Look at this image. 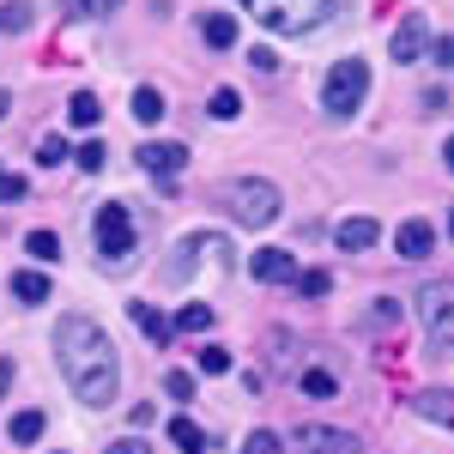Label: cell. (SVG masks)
<instances>
[{
	"label": "cell",
	"instance_id": "6da1fadb",
	"mask_svg": "<svg viewBox=\"0 0 454 454\" xmlns=\"http://www.w3.org/2000/svg\"><path fill=\"white\" fill-rule=\"evenodd\" d=\"M55 357H61V376H67L73 400H85V406H115V394H121V357H115L109 333L91 315H61V327H55Z\"/></svg>",
	"mask_w": 454,
	"mask_h": 454
},
{
	"label": "cell",
	"instance_id": "7a4b0ae2",
	"mask_svg": "<svg viewBox=\"0 0 454 454\" xmlns=\"http://www.w3.org/2000/svg\"><path fill=\"white\" fill-rule=\"evenodd\" d=\"M243 6L279 36H303L315 25H327V12H333V0H243Z\"/></svg>",
	"mask_w": 454,
	"mask_h": 454
},
{
	"label": "cell",
	"instance_id": "3957f363",
	"mask_svg": "<svg viewBox=\"0 0 454 454\" xmlns=\"http://www.w3.org/2000/svg\"><path fill=\"white\" fill-rule=\"evenodd\" d=\"M364 98H370V67H364V61H333L327 85H321V109L346 121V115L364 104Z\"/></svg>",
	"mask_w": 454,
	"mask_h": 454
},
{
	"label": "cell",
	"instance_id": "277c9868",
	"mask_svg": "<svg viewBox=\"0 0 454 454\" xmlns=\"http://www.w3.org/2000/svg\"><path fill=\"white\" fill-rule=\"evenodd\" d=\"M91 231H98V254H104L109 267H128V254H134V218H128V207L109 200Z\"/></svg>",
	"mask_w": 454,
	"mask_h": 454
},
{
	"label": "cell",
	"instance_id": "5b68a950",
	"mask_svg": "<svg viewBox=\"0 0 454 454\" xmlns=\"http://www.w3.org/2000/svg\"><path fill=\"white\" fill-rule=\"evenodd\" d=\"M419 315H424L430 346L454 351V285H424V291H419Z\"/></svg>",
	"mask_w": 454,
	"mask_h": 454
},
{
	"label": "cell",
	"instance_id": "8992f818",
	"mask_svg": "<svg viewBox=\"0 0 454 454\" xmlns=\"http://www.w3.org/2000/svg\"><path fill=\"white\" fill-rule=\"evenodd\" d=\"M224 200H231V212H237L243 224H273V218H279V188H273V182H231Z\"/></svg>",
	"mask_w": 454,
	"mask_h": 454
},
{
	"label": "cell",
	"instance_id": "52a82bcc",
	"mask_svg": "<svg viewBox=\"0 0 454 454\" xmlns=\"http://www.w3.org/2000/svg\"><path fill=\"white\" fill-rule=\"evenodd\" d=\"M291 454H357V436L327 430V424H297L291 430Z\"/></svg>",
	"mask_w": 454,
	"mask_h": 454
},
{
	"label": "cell",
	"instance_id": "ba28073f",
	"mask_svg": "<svg viewBox=\"0 0 454 454\" xmlns=\"http://www.w3.org/2000/svg\"><path fill=\"white\" fill-rule=\"evenodd\" d=\"M134 158H140V170H145V176L170 182V176H182V164H188V145H176V140H145Z\"/></svg>",
	"mask_w": 454,
	"mask_h": 454
},
{
	"label": "cell",
	"instance_id": "9c48e42d",
	"mask_svg": "<svg viewBox=\"0 0 454 454\" xmlns=\"http://www.w3.org/2000/svg\"><path fill=\"white\" fill-rule=\"evenodd\" d=\"M248 273L261 285H297V254L291 248H261V254H248Z\"/></svg>",
	"mask_w": 454,
	"mask_h": 454
},
{
	"label": "cell",
	"instance_id": "30bf717a",
	"mask_svg": "<svg viewBox=\"0 0 454 454\" xmlns=\"http://www.w3.org/2000/svg\"><path fill=\"white\" fill-rule=\"evenodd\" d=\"M424 49H430V25H424V12H406L394 31V61H419Z\"/></svg>",
	"mask_w": 454,
	"mask_h": 454
},
{
	"label": "cell",
	"instance_id": "8fae6325",
	"mask_svg": "<svg viewBox=\"0 0 454 454\" xmlns=\"http://www.w3.org/2000/svg\"><path fill=\"white\" fill-rule=\"evenodd\" d=\"M376 237H382V224H376V218H340V224H333V243L351 248V254L376 248Z\"/></svg>",
	"mask_w": 454,
	"mask_h": 454
},
{
	"label": "cell",
	"instance_id": "7c38bea8",
	"mask_svg": "<svg viewBox=\"0 0 454 454\" xmlns=\"http://www.w3.org/2000/svg\"><path fill=\"white\" fill-rule=\"evenodd\" d=\"M394 248H400V254H406V261H424V254H430V248H436V231H430V224H424V218H406V224H400V231H394Z\"/></svg>",
	"mask_w": 454,
	"mask_h": 454
},
{
	"label": "cell",
	"instance_id": "4fadbf2b",
	"mask_svg": "<svg viewBox=\"0 0 454 454\" xmlns=\"http://www.w3.org/2000/svg\"><path fill=\"white\" fill-rule=\"evenodd\" d=\"M128 315H134V327H140L152 346H170V333H176V321H164V315L152 309V303H128Z\"/></svg>",
	"mask_w": 454,
	"mask_h": 454
},
{
	"label": "cell",
	"instance_id": "5bb4252c",
	"mask_svg": "<svg viewBox=\"0 0 454 454\" xmlns=\"http://www.w3.org/2000/svg\"><path fill=\"white\" fill-rule=\"evenodd\" d=\"M412 412H419V419H430V424H449V430H454V394H436V387H430V394H412Z\"/></svg>",
	"mask_w": 454,
	"mask_h": 454
},
{
	"label": "cell",
	"instance_id": "9a60e30c",
	"mask_svg": "<svg viewBox=\"0 0 454 454\" xmlns=\"http://www.w3.org/2000/svg\"><path fill=\"white\" fill-rule=\"evenodd\" d=\"M200 36H207V49H237V19L231 12H207L200 19Z\"/></svg>",
	"mask_w": 454,
	"mask_h": 454
},
{
	"label": "cell",
	"instance_id": "2e32d148",
	"mask_svg": "<svg viewBox=\"0 0 454 454\" xmlns=\"http://www.w3.org/2000/svg\"><path fill=\"white\" fill-rule=\"evenodd\" d=\"M43 430H49V419H43V412H12V424H6V436H12V442H19V449H31L36 436H43Z\"/></svg>",
	"mask_w": 454,
	"mask_h": 454
},
{
	"label": "cell",
	"instance_id": "e0dca14e",
	"mask_svg": "<svg viewBox=\"0 0 454 454\" xmlns=\"http://www.w3.org/2000/svg\"><path fill=\"white\" fill-rule=\"evenodd\" d=\"M67 121L73 128H98V121H104V104H98L91 91H73L67 98Z\"/></svg>",
	"mask_w": 454,
	"mask_h": 454
},
{
	"label": "cell",
	"instance_id": "ac0fdd59",
	"mask_svg": "<svg viewBox=\"0 0 454 454\" xmlns=\"http://www.w3.org/2000/svg\"><path fill=\"white\" fill-rule=\"evenodd\" d=\"M134 115H140L145 128H158V121H164V91H158V85H140V91H134Z\"/></svg>",
	"mask_w": 454,
	"mask_h": 454
},
{
	"label": "cell",
	"instance_id": "d6986e66",
	"mask_svg": "<svg viewBox=\"0 0 454 454\" xmlns=\"http://www.w3.org/2000/svg\"><path fill=\"white\" fill-rule=\"evenodd\" d=\"M170 442L182 454H200V449H207V430H200L194 419H170Z\"/></svg>",
	"mask_w": 454,
	"mask_h": 454
},
{
	"label": "cell",
	"instance_id": "ffe728a7",
	"mask_svg": "<svg viewBox=\"0 0 454 454\" xmlns=\"http://www.w3.org/2000/svg\"><path fill=\"white\" fill-rule=\"evenodd\" d=\"M12 297H19V303H43V297H49V279H43L36 267H25V273H12Z\"/></svg>",
	"mask_w": 454,
	"mask_h": 454
},
{
	"label": "cell",
	"instance_id": "44dd1931",
	"mask_svg": "<svg viewBox=\"0 0 454 454\" xmlns=\"http://www.w3.org/2000/svg\"><path fill=\"white\" fill-rule=\"evenodd\" d=\"M207 115H212V121H237V115H243V98H237L231 85H218L212 104H207Z\"/></svg>",
	"mask_w": 454,
	"mask_h": 454
},
{
	"label": "cell",
	"instance_id": "7402d4cb",
	"mask_svg": "<svg viewBox=\"0 0 454 454\" xmlns=\"http://www.w3.org/2000/svg\"><path fill=\"white\" fill-rule=\"evenodd\" d=\"M19 31H31V6L25 0H6L0 6V36H19Z\"/></svg>",
	"mask_w": 454,
	"mask_h": 454
},
{
	"label": "cell",
	"instance_id": "603a6c76",
	"mask_svg": "<svg viewBox=\"0 0 454 454\" xmlns=\"http://www.w3.org/2000/svg\"><path fill=\"white\" fill-rule=\"evenodd\" d=\"M176 327H182V333H207V327H212V309H207V303H182Z\"/></svg>",
	"mask_w": 454,
	"mask_h": 454
},
{
	"label": "cell",
	"instance_id": "cb8c5ba5",
	"mask_svg": "<svg viewBox=\"0 0 454 454\" xmlns=\"http://www.w3.org/2000/svg\"><path fill=\"white\" fill-rule=\"evenodd\" d=\"M25 248H31V261H55V254H61V237H55V231H31Z\"/></svg>",
	"mask_w": 454,
	"mask_h": 454
},
{
	"label": "cell",
	"instance_id": "d4e9b609",
	"mask_svg": "<svg viewBox=\"0 0 454 454\" xmlns=\"http://www.w3.org/2000/svg\"><path fill=\"white\" fill-rule=\"evenodd\" d=\"M303 394H309V400H333V394H340V382H333L327 370H303Z\"/></svg>",
	"mask_w": 454,
	"mask_h": 454
},
{
	"label": "cell",
	"instance_id": "484cf974",
	"mask_svg": "<svg viewBox=\"0 0 454 454\" xmlns=\"http://www.w3.org/2000/svg\"><path fill=\"white\" fill-rule=\"evenodd\" d=\"M194 357H200V370H207V376H231V351H224V346H200Z\"/></svg>",
	"mask_w": 454,
	"mask_h": 454
},
{
	"label": "cell",
	"instance_id": "4316f807",
	"mask_svg": "<svg viewBox=\"0 0 454 454\" xmlns=\"http://www.w3.org/2000/svg\"><path fill=\"white\" fill-rule=\"evenodd\" d=\"M61 158H67V140H61V134H43V140H36V164H49V170H55Z\"/></svg>",
	"mask_w": 454,
	"mask_h": 454
},
{
	"label": "cell",
	"instance_id": "83f0119b",
	"mask_svg": "<svg viewBox=\"0 0 454 454\" xmlns=\"http://www.w3.org/2000/svg\"><path fill=\"white\" fill-rule=\"evenodd\" d=\"M297 291H303V297H327V291H333V279H327L321 267H309V273H297Z\"/></svg>",
	"mask_w": 454,
	"mask_h": 454
},
{
	"label": "cell",
	"instance_id": "f1b7e54d",
	"mask_svg": "<svg viewBox=\"0 0 454 454\" xmlns=\"http://www.w3.org/2000/svg\"><path fill=\"white\" fill-rule=\"evenodd\" d=\"M104 158H109L104 140H85L79 152H73V164H79V170H104Z\"/></svg>",
	"mask_w": 454,
	"mask_h": 454
},
{
	"label": "cell",
	"instance_id": "f546056e",
	"mask_svg": "<svg viewBox=\"0 0 454 454\" xmlns=\"http://www.w3.org/2000/svg\"><path fill=\"white\" fill-rule=\"evenodd\" d=\"M164 394H170V400H194V376H188V370H170V376H164Z\"/></svg>",
	"mask_w": 454,
	"mask_h": 454
},
{
	"label": "cell",
	"instance_id": "4dcf8cb0",
	"mask_svg": "<svg viewBox=\"0 0 454 454\" xmlns=\"http://www.w3.org/2000/svg\"><path fill=\"white\" fill-rule=\"evenodd\" d=\"M243 454H285V442L273 436V430H254V436L243 442Z\"/></svg>",
	"mask_w": 454,
	"mask_h": 454
},
{
	"label": "cell",
	"instance_id": "1f68e13d",
	"mask_svg": "<svg viewBox=\"0 0 454 454\" xmlns=\"http://www.w3.org/2000/svg\"><path fill=\"white\" fill-rule=\"evenodd\" d=\"M248 67H254V73H279V55H273V49H261V43H254V49H248Z\"/></svg>",
	"mask_w": 454,
	"mask_h": 454
},
{
	"label": "cell",
	"instance_id": "d6a6232c",
	"mask_svg": "<svg viewBox=\"0 0 454 454\" xmlns=\"http://www.w3.org/2000/svg\"><path fill=\"white\" fill-rule=\"evenodd\" d=\"M0 200H25V176L0 170Z\"/></svg>",
	"mask_w": 454,
	"mask_h": 454
},
{
	"label": "cell",
	"instance_id": "836d02e7",
	"mask_svg": "<svg viewBox=\"0 0 454 454\" xmlns=\"http://www.w3.org/2000/svg\"><path fill=\"white\" fill-rule=\"evenodd\" d=\"M394 321H400V309H394V303H387V297H382V303L370 309V327H394Z\"/></svg>",
	"mask_w": 454,
	"mask_h": 454
},
{
	"label": "cell",
	"instance_id": "e575fe53",
	"mask_svg": "<svg viewBox=\"0 0 454 454\" xmlns=\"http://www.w3.org/2000/svg\"><path fill=\"white\" fill-rule=\"evenodd\" d=\"M104 454H152V449H145L140 436H121V442H109V449H104Z\"/></svg>",
	"mask_w": 454,
	"mask_h": 454
},
{
	"label": "cell",
	"instance_id": "d590c367",
	"mask_svg": "<svg viewBox=\"0 0 454 454\" xmlns=\"http://www.w3.org/2000/svg\"><path fill=\"white\" fill-rule=\"evenodd\" d=\"M79 6H85V19H104V12H115V6H121V0H79Z\"/></svg>",
	"mask_w": 454,
	"mask_h": 454
},
{
	"label": "cell",
	"instance_id": "8d00e7d4",
	"mask_svg": "<svg viewBox=\"0 0 454 454\" xmlns=\"http://www.w3.org/2000/svg\"><path fill=\"white\" fill-rule=\"evenodd\" d=\"M430 55H436V67H454V36H442V43H436Z\"/></svg>",
	"mask_w": 454,
	"mask_h": 454
},
{
	"label": "cell",
	"instance_id": "74e56055",
	"mask_svg": "<svg viewBox=\"0 0 454 454\" xmlns=\"http://www.w3.org/2000/svg\"><path fill=\"white\" fill-rule=\"evenodd\" d=\"M6 382H12V364H6V357H0V394H6Z\"/></svg>",
	"mask_w": 454,
	"mask_h": 454
},
{
	"label": "cell",
	"instance_id": "f35d334b",
	"mask_svg": "<svg viewBox=\"0 0 454 454\" xmlns=\"http://www.w3.org/2000/svg\"><path fill=\"white\" fill-rule=\"evenodd\" d=\"M442 164H449V170H454V140H449V145H442Z\"/></svg>",
	"mask_w": 454,
	"mask_h": 454
},
{
	"label": "cell",
	"instance_id": "ab89813d",
	"mask_svg": "<svg viewBox=\"0 0 454 454\" xmlns=\"http://www.w3.org/2000/svg\"><path fill=\"white\" fill-rule=\"evenodd\" d=\"M0 115H6V91H0Z\"/></svg>",
	"mask_w": 454,
	"mask_h": 454
},
{
	"label": "cell",
	"instance_id": "60d3db41",
	"mask_svg": "<svg viewBox=\"0 0 454 454\" xmlns=\"http://www.w3.org/2000/svg\"><path fill=\"white\" fill-rule=\"evenodd\" d=\"M449 237H454V212H449Z\"/></svg>",
	"mask_w": 454,
	"mask_h": 454
}]
</instances>
